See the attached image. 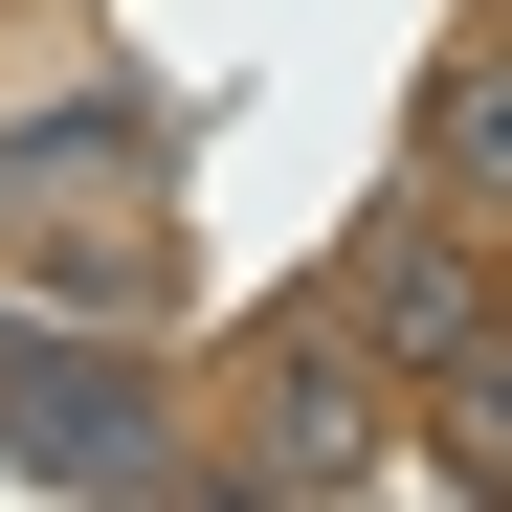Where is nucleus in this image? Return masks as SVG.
<instances>
[{
    "label": "nucleus",
    "instance_id": "1",
    "mask_svg": "<svg viewBox=\"0 0 512 512\" xmlns=\"http://www.w3.org/2000/svg\"><path fill=\"white\" fill-rule=\"evenodd\" d=\"M0 468L45 490H179V401H156V357H112V334H23L0 312Z\"/></svg>",
    "mask_w": 512,
    "mask_h": 512
},
{
    "label": "nucleus",
    "instance_id": "2",
    "mask_svg": "<svg viewBox=\"0 0 512 512\" xmlns=\"http://www.w3.org/2000/svg\"><path fill=\"white\" fill-rule=\"evenodd\" d=\"M334 334H357L379 379H446V357H490V268L446 245V179L357 223V268H334Z\"/></svg>",
    "mask_w": 512,
    "mask_h": 512
},
{
    "label": "nucleus",
    "instance_id": "3",
    "mask_svg": "<svg viewBox=\"0 0 512 512\" xmlns=\"http://www.w3.org/2000/svg\"><path fill=\"white\" fill-rule=\"evenodd\" d=\"M245 490H379V357L334 312L290 357H245Z\"/></svg>",
    "mask_w": 512,
    "mask_h": 512
},
{
    "label": "nucleus",
    "instance_id": "4",
    "mask_svg": "<svg viewBox=\"0 0 512 512\" xmlns=\"http://www.w3.org/2000/svg\"><path fill=\"white\" fill-rule=\"evenodd\" d=\"M423 179H446V223H512V23L423 90Z\"/></svg>",
    "mask_w": 512,
    "mask_h": 512
},
{
    "label": "nucleus",
    "instance_id": "5",
    "mask_svg": "<svg viewBox=\"0 0 512 512\" xmlns=\"http://www.w3.org/2000/svg\"><path fill=\"white\" fill-rule=\"evenodd\" d=\"M0 179H156V90H112V67H90V90H45L23 134H0Z\"/></svg>",
    "mask_w": 512,
    "mask_h": 512
},
{
    "label": "nucleus",
    "instance_id": "6",
    "mask_svg": "<svg viewBox=\"0 0 512 512\" xmlns=\"http://www.w3.org/2000/svg\"><path fill=\"white\" fill-rule=\"evenodd\" d=\"M490 334H512V268H490Z\"/></svg>",
    "mask_w": 512,
    "mask_h": 512
}]
</instances>
